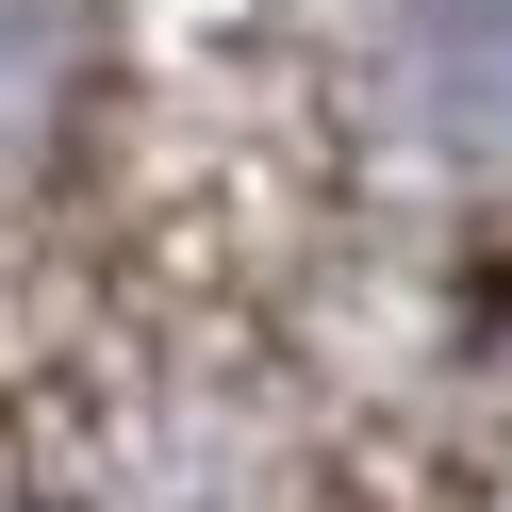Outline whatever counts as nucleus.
Wrapping results in <instances>:
<instances>
[{
	"label": "nucleus",
	"mask_w": 512,
	"mask_h": 512,
	"mask_svg": "<svg viewBox=\"0 0 512 512\" xmlns=\"http://www.w3.org/2000/svg\"><path fill=\"white\" fill-rule=\"evenodd\" d=\"M380 83H397L413 133H446V149H512V0H397Z\"/></svg>",
	"instance_id": "obj_1"
},
{
	"label": "nucleus",
	"mask_w": 512,
	"mask_h": 512,
	"mask_svg": "<svg viewBox=\"0 0 512 512\" xmlns=\"http://www.w3.org/2000/svg\"><path fill=\"white\" fill-rule=\"evenodd\" d=\"M50 100H67V17L50 0H0V166L50 133Z\"/></svg>",
	"instance_id": "obj_2"
}]
</instances>
